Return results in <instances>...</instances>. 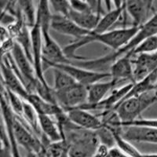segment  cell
Segmentation results:
<instances>
[{
    "label": "cell",
    "mask_w": 157,
    "mask_h": 157,
    "mask_svg": "<svg viewBox=\"0 0 157 157\" xmlns=\"http://www.w3.org/2000/svg\"><path fill=\"white\" fill-rule=\"evenodd\" d=\"M139 28L131 25L130 27L109 30L99 35L89 33V35L84 36L82 39L70 43L63 49V50L64 54L70 60L73 59L77 61H83L87 58L77 55L76 52L78 49L82 48V47H85L90 43L97 42L111 48L113 52H116L126 46L130 42V39L135 36Z\"/></svg>",
    "instance_id": "6da1fadb"
},
{
    "label": "cell",
    "mask_w": 157,
    "mask_h": 157,
    "mask_svg": "<svg viewBox=\"0 0 157 157\" xmlns=\"http://www.w3.org/2000/svg\"><path fill=\"white\" fill-rule=\"evenodd\" d=\"M157 34V11H155L151 17L145 22L142 26L139 28V30L135 34V36L130 39V42L126 46L120 50L111 54H107L103 57L95 59H86L83 61H77L75 64L76 66L91 71H98L97 69H102L106 67L112 65L113 62L118 58L126 55L130 54L137 48L143 41L148 38L153 36Z\"/></svg>",
    "instance_id": "7a4b0ae2"
},
{
    "label": "cell",
    "mask_w": 157,
    "mask_h": 157,
    "mask_svg": "<svg viewBox=\"0 0 157 157\" xmlns=\"http://www.w3.org/2000/svg\"><path fill=\"white\" fill-rule=\"evenodd\" d=\"M69 157H94L100 142L95 131L84 130L71 121L63 127Z\"/></svg>",
    "instance_id": "3957f363"
},
{
    "label": "cell",
    "mask_w": 157,
    "mask_h": 157,
    "mask_svg": "<svg viewBox=\"0 0 157 157\" xmlns=\"http://www.w3.org/2000/svg\"><path fill=\"white\" fill-rule=\"evenodd\" d=\"M157 102L155 91H149L123 101L114 109L120 123H130L139 119L144 111Z\"/></svg>",
    "instance_id": "277c9868"
},
{
    "label": "cell",
    "mask_w": 157,
    "mask_h": 157,
    "mask_svg": "<svg viewBox=\"0 0 157 157\" xmlns=\"http://www.w3.org/2000/svg\"><path fill=\"white\" fill-rule=\"evenodd\" d=\"M52 68H57L66 72L78 84L88 86L95 82H101L103 79L111 78V75L108 71H95L81 68L71 64H55L51 67Z\"/></svg>",
    "instance_id": "5b68a950"
},
{
    "label": "cell",
    "mask_w": 157,
    "mask_h": 157,
    "mask_svg": "<svg viewBox=\"0 0 157 157\" xmlns=\"http://www.w3.org/2000/svg\"><path fill=\"white\" fill-rule=\"evenodd\" d=\"M57 104L64 111L82 106L87 101V86L75 83L61 91L54 92Z\"/></svg>",
    "instance_id": "8992f818"
},
{
    "label": "cell",
    "mask_w": 157,
    "mask_h": 157,
    "mask_svg": "<svg viewBox=\"0 0 157 157\" xmlns=\"http://www.w3.org/2000/svg\"><path fill=\"white\" fill-rule=\"evenodd\" d=\"M13 134L17 145L23 147L29 155H37L43 151L44 147L41 140L38 139L32 130L25 126L16 116L13 123Z\"/></svg>",
    "instance_id": "52a82bcc"
},
{
    "label": "cell",
    "mask_w": 157,
    "mask_h": 157,
    "mask_svg": "<svg viewBox=\"0 0 157 157\" xmlns=\"http://www.w3.org/2000/svg\"><path fill=\"white\" fill-rule=\"evenodd\" d=\"M31 39H32V64L34 67L38 80L47 86H50L44 76V70L43 65V36L40 25L36 21L34 26L31 29Z\"/></svg>",
    "instance_id": "ba28073f"
},
{
    "label": "cell",
    "mask_w": 157,
    "mask_h": 157,
    "mask_svg": "<svg viewBox=\"0 0 157 157\" xmlns=\"http://www.w3.org/2000/svg\"><path fill=\"white\" fill-rule=\"evenodd\" d=\"M9 55L4 57L2 61L0 62V70L2 72L6 88L25 100L29 96V93L13 68L10 61Z\"/></svg>",
    "instance_id": "9c48e42d"
},
{
    "label": "cell",
    "mask_w": 157,
    "mask_h": 157,
    "mask_svg": "<svg viewBox=\"0 0 157 157\" xmlns=\"http://www.w3.org/2000/svg\"><path fill=\"white\" fill-rule=\"evenodd\" d=\"M65 112L70 121L79 128L96 131L104 126L101 119L90 113V111L76 108Z\"/></svg>",
    "instance_id": "30bf717a"
},
{
    "label": "cell",
    "mask_w": 157,
    "mask_h": 157,
    "mask_svg": "<svg viewBox=\"0 0 157 157\" xmlns=\"http://www.w3.org/2000/svg\"><path fill=\"white\" fill-rule=\"evenodd\" d=\"M132 58L134 82L146 78L157 68V51L151 54H141Z\"/></svg>",
    "instance_id": "8fae6325"
},
{
    "label": "cell",
    "mask_w": 157,
    "mask_h": 157,
    "mask_svg": "<svg viewBox=\"0 0 157 157\" xmlns=\"http://www.w3.org/2000/svg\"><path fill=\"white\" fill-rule=\"evenodd\" d=\"M153 10V2L146 0L126 1V11L132 19V26L140 28L149 18L150 12Z\"/></svg>",
    "instance_id": "7c38bea8"
},
{
    "label": "cell",
    "mask_w": 157,
    "mask_h": 157,
    "mask_svg": "<svg viewBox=\"0 0 157 157\" xmlns=\"http://www.w3.org/2000/svg\"><path fill=\"white\" fill-rule=\"evenodd\" d=\"M50 29L64 36H71L75 38V40L82 39L84 36L89 35V31L84 30L78 27L71 19L66 17L59 14L52 15Z\"/></svg>",
    "instance_id": "4fadbf2b"
},
{
    "label": "cell",
    "mask_w": 157,
    "mask_h": 157,
    "mask_svg": "<svg viewBox=\"0 0 157 157\" xmlns=\"http://www.w3.org/2000/svg\"><path fill=\"white\" fill-rule=\"evenodd\" d=\"M132 58L130 54H126L112 64L109 71L112 80L117 84L120 81L124 80L129 81L130 83H134Z\"/></svg>",
    "instance_id": "5bb4252c"
},
{
    "label": "cell",
    "mask_w": 157,
    "mask_h": 157,
    "mask_svg": "<svg viewBox=\"0 0 157 157\" xmlns=\"http://www.w3.org/2000/svg\"><path fill=\"white\" fill-rule=\"evenodd\" d=\"M122 137L130 142L149 143L157 145V129L139 127H122Z\"/></svg>",
    "instance_id": "9a60e30c"
},
{
    "label": "cell",
    "mask_w": 157,
    "mask_h": 157,
    "mask_svg": "<svg viewBox=\"0 0 157 157\" xmlns=\"http://www.w3.org/2000/svg\"><path fill=\"white\" fill-rule=\"evenodd\" d=\"M118 84L111 79L109 82H98L87 86V101L86 105H94L103 101L106 95Z\"/></svg>",
    "instance_id": "2e32d148"
},
{
    "label": "cell",
    "mask_w": 157,
    "mask_h": 157,
    "mask_svg": "<svg viewBox=\"0 0 157 157\" xmlns=\"http://www.w3.org/2000/svg\"><path fill=\"white\" fill-rule=\"evenodd\" d=\"M39 130L43 137L47 138L50 142H54L64 140L58 124L51 116L47 115H38Z\"/></svg>",
    "instance_id": "e0dca14e"
},
{
    "label": "cell",
    "mask_w": 157,
    "mask_h": 157,
    "mask_svg": "<svg viewBox=\"0 0 157 157\" xmlns=\"http://www.w3.org/2000/svg\"><path fill=\"white\" fill-rule=\"evenodd\" d=\"M68 17L81 29L91 32L95 29L101 18L102 17V15L101 13L95 12H76L71 8Z\"/></svg>",
    "instance_id": "ac0fdd59"
},
{
    "label": "cell",
    "mask_w": 157,
    "mask_h": 157,
    "mask_svg": "<svg viewBox=\"0 0 157 157\" xmlns=\"http://www.w3.org/2000/svg\"><path fill=\"white\" fill-rule=\"evenodd\" d=\"M17 6L23 21L26 22L28 27L30 26L32 29L36 23L37 13V8L35 9L34 2L31 1H21L17 2Z\"/></svg>",
    "instance_id": "d6986e66"
},
{
    "label": "cell",
    "mask_w": 157,
    "mask_h": 157,
    "mask_svg": "<svg viewBox=\"0 0 157 157\" xmlns=\"http://www.w3.org/2000/svg\"><path fill=\"white\" fill-rule=\"evenodd\" d=\"M54 69V87L52 88L54 92L61 91L77 83L69 75L57 68Z\"/></svg>",
    "instance_id": "ffe728a7"
},
{
    "label": "cell",
    "mask_w": 157,
    "mask_h": 157,
    "mask_svg": "<svg viewBox=\"0 0 157 157\" xmlns=\"http://www.w3.org/2000/svg\"><path fill=\"white\" fill-rule=\"evenodd\" d=\"M111 129V128H110ZM113 133H114V137H115V141H116V146L118 148H120L122 152L127 154L128 156L130 157H141V153L139 150L137 149L135 146L131 144V142L127 141L124 139L121 135H120L119 131L113 130Z\"/></svg>",
    "instance_id": "44dd1931"
},
{
    "label": "cell",
    "mask_w": 157,
    "mask_h": 157,
    "mask_svg": "<svg viewBox=\"0 0 157 157\" xmlns=\"http://www.w3.org/2000/svg\"><path fill=\"white\" fill-rule=\"evenodd\" d=\"M157 51V34L148 38L130 54L132 57L141 54H151Z\"/></svg>",
    "instance_id": "7402d4cb"
},
{
    "label": "cell",
    "mask_w": 157,
    "mask_h": 157,
    "mask_svg": "<svg viewBox=\"0 0 157 157\" xmlns=\"http://www.w3.org/2000/svg\"><path fill=\"white\" fill-rule=\"evenodd\" d=\"M6 96L8 102H9L10 105L15 116L21 119L22 117V114H23L24 101H25L24 99H22L17 94L7 89H6Z\"/></svg>",
    "instance_id": "603a6c76"
},
{
    "label": "cell",
    "mask_w": 157,
    "mask_h": 157,
    "mask_svg": "<svg viewBox=\"0 0 157 157\" xmlns=\"http://www.w3.org/2000/svg\"><path fill=\"white\" fill-rule=\"evenodd\" d=\"M67 149L68 145L64 140L50 142L47 146L44 147L46 157H61Z\"/></svg>",
    "instance_id": "cb8c5ba5"
},
{
    "label": "cell",
    "mask_w": 157,
    "mask_h": 157,
    "mask_svg": "<svg viewBox=\"0 0 157 157\" xmlns=\"http://www.w3.org/2000/svg\"><path fill=\"white\" fill-rule=\"evenodd\" d=\"M101 145H105L109 148L116 146L114 133L109 127L104 125L101 128L95 131Z\"/></svg>",
    "instance_id": "d4e9b609"
},
{
    "label": "cell",
    "mask_w": 157,
    "mask_h": 157,
    "mask_svg": "<svg viewBox=\"0 0 157 157\" xmlns=\"http://www.w3.org/2000/svg\"><path fill=\"white\" fill-rule=\"evenodd\" d=\"M50 8L54 10L56 14L61 15V16L68 17L69 12L71 10L70 1L66 0H52L49 1Z\"/></svg>",
    "instance_id": "484cf974"
},
{
    "label": "cell",
    "mask_w": 157,
    "mask_h": 157,
    "mask_svg": "<svg viewBox=\"0 0 157 157\" xmlns=\"http://www.w3.org/2000/svg\"><path fill=\"white\" fill-rule=\"evenodd\" d=\"M120 127H139L157 129V119H144L139 118L130 123H120Z\"/></svg>",
    "instance_id": "4316f807"
},
{
    "label": "cell",
    "mask_w": 157,
    "mask_h": 157,
    "mask_svg": "<svg viewBox=\"0 0 157 157\" xmlns=\"http://www.w3.org/2000/svg\"><path fill=\"white\" fill-rule=\"evenodd\" d=\"M70 6L71 10L79 13H87V12H94L92 8L90 2H86V1H70ZM96 13V12H95Z\"/></svg>",
    "instance_id": "83f0119b"
},
{
    "label": "cell",
    "mask_w": 157,
    "mask_h": 157,
    "mask_svg": "<svg viewBox=\"0 0 157 157\" xmlns=\"http://www.w3.org/2000/svg\"><path fill=\"white\" fill-rule=\"evenodd\" d=\"M6 88L5 83H4L2 72L0 70V95L6 94Z\"/></svg>",
    "instance_id": "f1b7e54d"
},
{
    "label": "cell",
    "mask_w": 157,
    "mask_h": 157,
    "mask_svg": "<svg viewBox=\"0 0 157 157\" xmlns=\"http://www.w3.org/2000/svg\"><path fill=\"white\" fill-rule=\"evenodd\" d=\"M141 157H157V153H142Z\"/></svg>",
    "instance_id": "f546056e"
},
{
    "label": "cell",
    "mask_w": 157,
    "mask_h": 157,
    "mask_svg": "<svg viewBox=\"0 0 157 157\" xmlns=\"http://www.w3.org/2000/svg\"><path fill=\"white\" fill-rule=\"evenodd\" d=\"M155 94H157V91H155Z\"/></svg>",
    "instance_id": "4dcf8cb0"
}]
</instances>
